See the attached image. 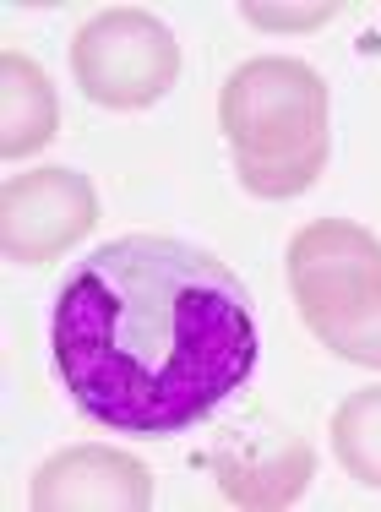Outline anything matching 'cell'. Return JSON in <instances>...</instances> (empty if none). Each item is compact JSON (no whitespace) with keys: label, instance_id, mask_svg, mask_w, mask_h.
<instances>
[{"label":"cell","instance_id":"6da1fadb","mask_svg":"<svg viewBox=\"0 0 381 512\" xmlns=\"http://www.w3.org/2000/svg\"><path fill=\"white\" fill-rule=\"evenodd\" d=\"M49 349L88 420L164 442L213 420L251 382L262 333L245 284L213 251L120 235L60 278Z\"/></svg>","mask_w":381,"mask_h":512},{"label":"cell","instance_id":"7a4b0ae2","mask_svg":"<svg viewBox=\"0 0 381 512\" xmlns=\"http://www.w3.org/2000/svg\"><path fill=\"white\" fill-rule=\"evenodd\" d=\"M218 126L235 153L240 186L267 202L311 191L333 153L327 82L294 55L245 60L218 93Z\"/></svg>","mask_w":381,"mask_h":512},{"label":"cell","instance_id":"3957f363","mask_svg":"<svg viewBox=\"0 0 381 512\" xmlns=\"http://www.w3.org/2000/svg\"><path fill=\"white\" fill-rule=\"evenodd\" d=\"M71 77L104 109H147L180 77V44L153 11L115 6L98 11L71 39Z\"/></svg>","mask_w":381,"mask_h":512},{"label":"cell","instance_id":"277c9868","mask_svg":"<svg viewBox=\"0 0 381 512\" xmlns=\"http://www.w3.org/2000/svg\"><path fill=\"white\" fill-rule=\"evenodd\" d=\"M289 295L305 327L381 300V240L349 218H316L289 240Z\"/></svg>","mask_w":381,"mask_h":512},{"label":"cell","instance_id":"5b68a950","mask_svg":"<svg viewBox=\"0 0 381 512\" xmlns=\"http://www.w3.org/2000/svg\"><path fill=\"white\" fill-rule=\"evenodd\" d=\"M98 224V191L88 175L66 164L11 175L0 191V246L11 262L66 256Z\"/></svg>","mask_w":381,"mask_h":512},{"label":"cell","instance_id":"8992f818","mask_svg":"<svg viewBox=\"0 0 381 512\" xmlns=\"http://www.w3.org/2000/svg\"><path fill=\"white\" fill-rule=\"evenodd\" d=\"M213 463H218L224 491L235 496L240 507H284L305 491V480H311V469H316L311 447H305L300 436L256 425V420L235 425Z\"/></svg>","mask_w":381,"mask_h":512},{"label":"cell","instance_id":"52a82bcc","mask_svg":"<svg viewBox=\"0 0 381 512\" xmlns=\"http://www.w3.org/2000/svg\"><path fill=\"white\" fill-rule=\"evenodd\" d=\"M153 502V480L137 458L115 453V447H66L39 469L33 480V507L44 512H88V507H131L142 512Z\"/></svg>","mask_w":381,"mask_h":512},{"label":"cell","instance_id":"ba28073f","mask_svg":"<svg viewBox=\"0 0 381 512\" xmlns=\"http://www.w3.org/2000/svg\"><path fill=\"white\" fill-rule=\"evenodd\" d=\"M60 126V99L49 88L44 66L22 50L0 55V153L28 158L39 153Z\"/></svg>","mask_w":381,"mask_h":512},{"label":"cell","instance_id":"9c48e42d","mask_svg":"<svg viewBox=\"0 0 381 512\" xmlns=\"http://www.w3.org/2000/svg\"><path fill=\"white\" fill-rule=\"evenodd\" d=\"M333 453L360 485L381 491V387H360L333 409Z\"/></svg>","mask_w":381,"mask_h":512},{"label":"cell","instance_id":"30bf717a","mask_svg":"<svg viewBox=\"0 0 381 512\" xmlns=\"http://www.w3.org/2000/svg\"><path fill=\"white\" fill-rule=\"evenodd\" d=\"M311 333L322 338L338 360H354V365L381 371V300H371V306H360L349 316H333V322H316Z\"/></svg>","mask_w":381,"mask_h":512},{"label":"cell","instance_id":"8fae6325","mask_svg":"<svg viewBox=\"0 0 381 512\" xmlns=\"http://www.w3.org/2000/svg\"><path fill=\"white\" fill-rule=\"evenodd\" d=\"M333 17V6H245V22L256 28H316Z\"/></svg>","mask_w":381,"mask_h":512}]
</instances>
